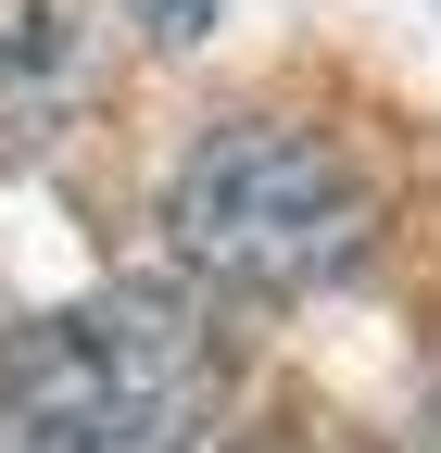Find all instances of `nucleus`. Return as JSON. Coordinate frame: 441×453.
<instances>
[{
	"instance_id": "obj_1",
	"label": "nucleus",
	"mask_w": 441,
	"mask_h": 453,
	"mask_svg": "<svg viewBox=\"0 0 441 453\" xmlns=\"http://www.w3.org/2000/svg\"><path fill=\"white\" fill-rule=\"evenodd\" d=\"M228 416V340L190 290H89L0 340L13 453H202Z\"/></svg>"
},
{
	"instance_id": "obj_2",
	"label": "nucleus",
	"mask_w": 441,
	"mask_h": 453,
	"mask_svg": "<svg viewBox=\"0 0 441 453\" xmlns=\"http://www.w3.org/2000/svg\"><path fill=\"white\" fill-rule=\"evenodd\" d=\"M164 226H177V265L214 277V290H328L366 240H378V202L353 177V151L328 127H290V113H228L202 127L177 189H164Z\"/></svg>"
},
{
	"instance_id": "obj_3",
	"label": "nucleus",
	"mask_w": 441,
	"mask_h": 453,
	"mask_svg": "<svg viewBox=\"0 0 441 453\" xmlns=\"http://www.w3.org/2000/svg\"><path fill=\"white\" fill-rule=\"evenodd\" d=\"M64 101H89V0H0V127L50 139Z\"/></svg>"
},
{
	"instance_id": "obj_4",
	"label": "nucleus",
	"mask_w": 441,
	"mask_h": 453,
	"mask_svg": "<svg viewBox=\"0 0 441 453\" xmlns=\"http://www.w3.org/2000/svg\"><path fill=\"white\" fill-rule=\"evenodd\" d=\"M214 26V0H139V38H164V50H190Z\"/></svg>"
},
{
	"instance_id": "obj_5",
	"label": "nucleus",
	"mask_w": 441,
	"mask_h": 453,
	"mask_svg": "<svg viewBox=\"0 0 441 453\" xmlns=\"http://www.w3.org/2000/svg\"><path fill=\"white\" fill-rule=\"evenodd\" d=\"M265 453H278V441H265Z\"/></svg>"
}]
</instances>
